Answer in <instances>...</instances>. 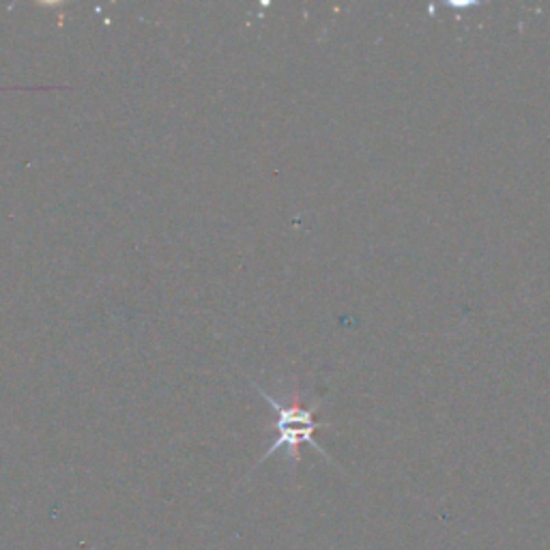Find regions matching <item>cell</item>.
Here are the masks:
<instances>
[{
	"label": "cell",
	"instance_id": "6da1fadb",
	"mask_svg": "<svg viewBox=\"0 0 550 550\" xmlns=\"http://www.w3.org/2000/svg\"><path fill=\"white\" fill-rule=\"evenodd\" d=\"M256 390H258V394L263 396V400L269 402L271 407L275 409V413H278V424H275V428H278V441H275L265 451V456L261 458V462H258V464H263L269 456H273L275 451L282 449V447H286L290 462L297 464L299 462V447L303 443L312 445L314 449L320 451L322 456H327L325 449H322L314 441V432L318 428H322V426H327V424H320V422H316V419H314L318 402H314L310 409H303L301 404H282V402H278L269 392H265L263 387H258V385H256Z\"/></svg>",
	"mask_w": 550,
	"mask_h": 550
}]
</instances>
